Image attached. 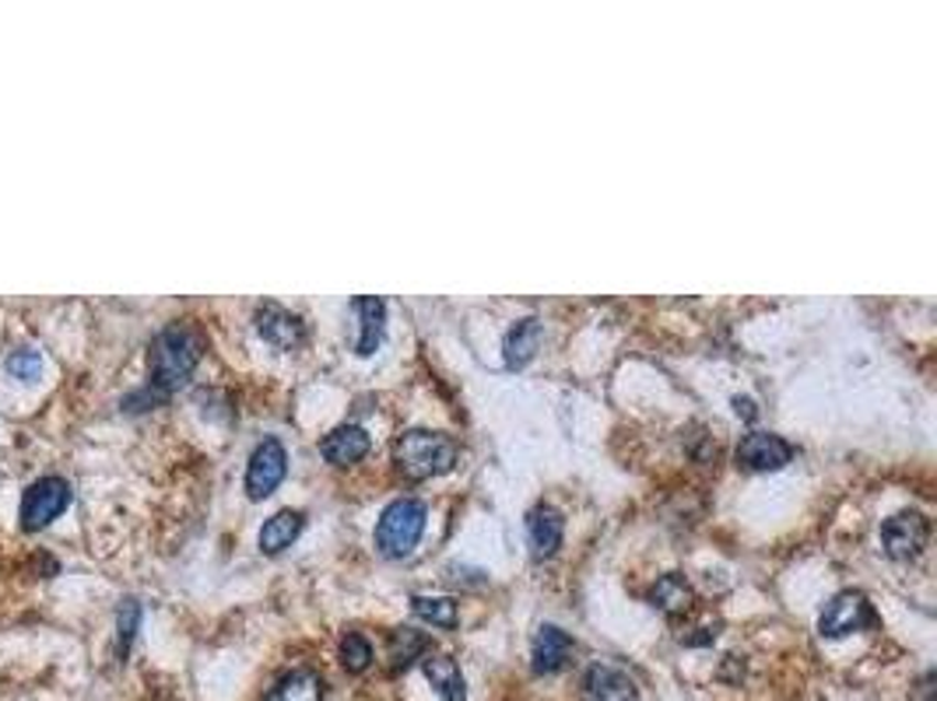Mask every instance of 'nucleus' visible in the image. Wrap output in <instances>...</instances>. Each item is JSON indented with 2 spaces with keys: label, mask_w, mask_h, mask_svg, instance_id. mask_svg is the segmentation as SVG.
Here are the masks:
<instances>
[{
  "label": "nucleus",
  "mask_w": 937,
  "mask_h": 701,
  "mask_svg": "<svg viewBox=\"0 0 937 701\" xmlns=\"http://www.w3.org/2000/svg\"><path fill=\"white\" fill-rule=\"evenodd\" d=\"M288 474V453L278 438H264L261 446L253 449L250 456V467H246V494L253 502L278 491V485L285 481Z\"/></svg>",
  "instance_id": "nucleus-6"
},
{
  "label": "nucleus",
  "mask_w": 937,
  "mask_h": 701,
  "mask_svg": "<svg viewBox=\"0 0 937 701\" xmlns=\"http://www.w3.org/2000/svg\"><path fill=\"white\" fill-rule=\"evenodd\" d=\"M267 701H323V680L317 670H291L271 688Z\"/></svg>",
  "instance_id": "nucleus-19"
},
{
  "label": "nucleus",
  "mask_w": 937,
  "mask_h": 701,
  "mask_svg": "<svg viewBox=\"0 0 937 701\" xmlns=\"http://www.w3.org/2000/svg\"><path fill=\"white\" fill-rule=\"evenodd\" d=\"M562 530H565V520H562L559 509H551V505L530 509V515H527V544H530V555H534V561H544V558L555 555V550L562 547Z\"/></svg>",
  "instance_id": "nucleus-11"
},
{
  "label": "nucleus",
  "mask_w": 937,
  "mask_h": 701,
  "mask_svg": "<svg viewBox=\"0 0 937 701\" xmlns=\"http://www.w3.org/2000/svg\"><path fill=\"white\" fill-rule=\"evenodd\" d=\"M453 459H456L453 438L439 435V432L415 429V432H404L397 442V467L404 477H411V481H429V477L447 474L453 467Z\"/></svg>",
  "instance_id": "nucleus-2"
},
{
  "label": "nucleus",
  "mask_w": 937,
  "mask_h": 701,
  "mask_svg": "<svg viewBox=\"0 0 937 701\" xmlns=\"http://www.w3.org/2000/svg\"><path fill=\"white\" fill-rule=\"evenodd\" d=\"M320 453H323L327 464L352 467L365 453H370V435H365V429H359V424H341V429H334L323 438Z\"/></svg>",
  "instance_id": "nucleus-14"
},
{
  "label": "nucleus",
  "mask_w": 937,
  "mask_h": 701,
  "mask_svg": "<svg viewBox=\"0 0 937 701\" xmlns=\"http://www.w3.org/2000/svg\"><path fill=\"white\" fill-rule=\"evenodd\" d=\"M541 337H544V326H541L538 316H527V320H520L517 326H509L506 344H503V350H506V368H512V372H517V368L530 365V358H534L538 347H541Z\"/></svg>",
  "instance_id": "nucleus-15"
},
{
  "label": "nucleus",
  "mask_w": 937,
  "mask_h": 701,
  "mask_svg": "<svg viewBox=\"0 0 937 701\" xmlns=\"http://www.w3.org/2000/svg\"><path fill=\"white\" fill-rule=\"evenodd\" d=\"M421 670H426L429 685L436 688V694L443 701H467V688H464V674L461 667L443 656V653H429L426 659H421Z\"/></svg>",
  "instance_id": "nucleus-16"
},
{
  "label": "nucleus",
  "mask_w": 937,
  "mask_h": 701,
  "mask_svg": "<svg viewBox=\"0 0 937 701\" xmlns=\"http://www.w3.org/2000/svg\"><path fill=\"white\" fill-rule=\"evenodd\" d=\"M650 600L657 611H664L668 617H682L695 607V589L682 579V576H660L657 586L650 589Z\"/></svg>",
  "instance_id": "nucleus-17"
},
{
  "label": "nucleus",
  "mask_w": 937,
  "mask_h": 701,
  "mask_svg": "<svg viewBox=\"0 0 937 701\" xmlns=\"http://www.w3.org/2000/svg\"><path fill=\"white\" fill-rule=\"evenodd\" d=\"M355 312H359L355 355L370 358L373 350L383 344V330H387V302L376 299V294H362V299H355Z\"/></svg>",
  "instance_id": "nucleus-13"
},
{
  "label": "nucleus",
  "mask_w": 937,
  "mask_h": 701,
  "mask_svg": "<svg viewBox=\"0 0 937 701\" xmlns=\"http://www.w3.org/2000/svg\"><path fill=\"white\" fill-rule=\"evenodd\" d=\"M530 659H534L538 674H559L573 659V638L562 628H555V624H541L534 645H530Z\"/></svg>",
  "instance_id": "nucleus-12"
},
{
  "label": "nucleus",
  "mask_w": 937,
  "mask_h": 701,
  "mask_svg": "<svg viewBox=\"0 0 937 701\" xmlns=\"http://www.w3.org/2000/svg\"><path fill=\"white\" fill-rule=\"evenodd\" d=\"M341 663H344L348 674H365V670H370L373 667V645H370V638L359 635V632H348L341 638Z\"/></svg>",
  "instance_id": "nucleus-22"
},
{
  "label": "nucleus",
  "mask_w": 937,
  "mask_h": 701,
  "mask_svg": "<svg viewBox=\"0 0 937 701\" xmlns=\"http://www.w3.org/2000/svg\"><path fill=\"white\" fill-rule=\"evenodd\" d=\"M927 537H930V523L924 512H899L881 526V544H885L889 558L895 561H910L921 555L927 547Z\"/></svg>",
  "instance_id": "nucleus-7"
},
{
  "label": "nucleus",
  "mask_w": 937,
  "mask_h": 701,
  "mask_svg": "<svg viewBox=\"0 0 937 701\" xmlns=\"http://www.w3.org/2000/svg\"><path fill=\"white\" fill-rule=\"evenodd\" d=\"M302 526H306L302 512H296V509L274 512L271 520L264 523V530H261V550H264V555H282V550L291 547V541H296L302 533Z\"/></svg>",
  "instance_id": "nucleus-18"
},
{
  "label": "nucleus",
  "mask_w": 937,
  "mask_h": 701,
  "mask_svg": "<svg viewBox=\"0 0 937 701\" xmlns=\"http://www.w3.org/2000/svg\"><path fill=\"white\" fill-rule=\"evenodd\" d=\"M734 411H738V418H745V421H751V418L759 414V411H756V400H748V397H734Z\"/></svg>",
  "instance_id": "nucleus-25"
},
{
  "label": "nucleus",
  "mask_w": 937,
  "mask_h": 701,
  "mask_svg": "<svg viewBox=\"0 0 937 701\" xmlns=\"http://www.w3.org/2000/svg\"><path fill=\"white\" fill-rule=\"evenodd\" d=\"M583 701H639V688L611 663H594L583 677Z\"/></svg>",
  "instance_id": "nucleus-10"
},
{
  "label": "nucleus",
  "mask_w": 937,
  "mask_h": 701,
  "mask_svg": "<svg viewBox=\"0 0 937 701\" xmlns=\"http://www.w3.org/2000/svg\"><path fill=\"white\" fill-rule=\"evenodd\" d=\"M8 372L14 379H40L43 376V355L32 347H22V350H11L8 355Z\"/></svg>",
  "instance_id": "nucleus-23"
},
{
  "label": "nucleus",
  "mask_w": 937,
  "mask_h": 701,
  "mask_svg": "<svg viewBox=\"0 0 937 701\" xmlns=\"http://www.w3.org/2000/svg\"><path fill=\"white\" fill-rule=\"evenodd\" d=\"M117 624H120V653L126 656V649H131V642H134L137 624H141V603L137 600H123L120 614H117Z\"/></svg>",
  "instance_id": "nucleus-24"
},
{
  "label": "nucleus",
  "mask_w": 937,
  "mask_h": 701,
  "mask_svg": "<svg viewBox=\"0 0 937 701\" xmlns=\"http://www.w3.org/2000/svg\"><path fill=\"white\" fill-rule=\"evenodd\" d=\"M429 653V635H421L415 628H397L390 635V659H394V670H408L418 656Z\"/></svg>",
  "instance_id": "nucleus-20"
},
{
  "label": "nucleus",
  "mask_w": 937,
  "mask_h": 701,
  "mask_svg": "<svg viewBox=\"0 0 937 701\" xmlns=\"http://www.w3.org/2000/svg\"><path fill=\"white\" fill-rule=\"evenodd\" d=\"M871 624H878L871 600L863 597L860 589H842V593H836L829 603H825V611L818 617V632L825 638H842V635L871 628Z\"/></svg>",
  "instance_id": "nucleus-4"
},
{
  "label": "nucleus",
  "mask_w": 937,
  "mask_h": 701,
  "mask_svg": "<svg viewBox=\"0 0 937 701\" xmlns=\"http://www.w3.org/2000/svg\"><path fill=\"white\" fill-rule=\"evenodd\" d=\"M794 459V446L773 432H751L738 446V464L745 470H783Z\"/></svg>",
  "instance_id": "nucleus-8"
},
{
  "label": "nucleus",
  "mask_w": 937,
  "mask_h": 701,
  "mask_svg": "<svg viewBox=\"0 0 937 701\" xmlns=\"http://www.w3.org/2000/svg\"><path fill=\"white\" fill-rule=\"evenodd\" d=\"M70 505V485L64 477H40L29 485L22 498V526L25 530H43Z\"/></svg>",
  "instance_id": "nucleus-5"
},
{
  "label": "nucleus",
  "mask_w": 937,
  "mask_h": 701,
  "mask_svg": "<svg viewBox=\"0 0 937 701\" xmlns=\"http://www.w3.org/2000/svg\"><path fill=\"white\" fill-rule=\"evenodd\" d=\"M411 611L436 628H456V603L450 597H411Z\"/></svg>",
  "instance_id": "nucleus-21"
},
{
  "label": "nucleus",
  "mask_w": 937,
  "mask_h": 701,
  "mask_svg": "<svg viewBox=\"0 0 937 701\" xmlns=\"http://www.w3.org/2000/svg\"><path fill=\"white\" fill-rule=\"evenodd\" d=\"M426 505L418 498H397L376 523V550L383 558H408L426 533Z\"/></svg>",
  "instance_id": "nucleus-3"
},
{
  "label": "nucleus",
  "mask_w": 937,
  "mask_h": 701,
  "mask_svg": "<svg viewBox=\"0 0 937 701\" xmlns=\"http://www.w3.org/2000/svg\"><path fill=\"white\" fill-rule=\"evenodd\" d=\"M256 334L278 350H291L306 341V323L296 316V312H288L274 302H264L261 309H256Z\"/></svg>",
  "instance_id": "nucleus-9"
},
{
  "label": "nucleus",
  "mask_w": 937,
  "mask_h": 701,
  "mask_svg": "<svg viewBox=\"0 0 937 701\" xmlns=\"http://www.w3.org/2000/svg\"><path fill=\"white\" fill-rule=\"evenodd\" d=\"M200 347H205V341H200V334L187 323H173V326L162 330V334L152 341V350H148V376H152L148 390L137 393V400L144 403V408L176 393L179 386L194 376V368L200 361Z\"/></svg>",
  "instance_id": "nucleus-1"
}]
</instances>
